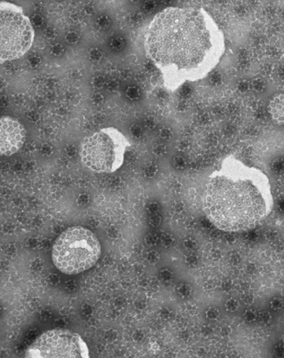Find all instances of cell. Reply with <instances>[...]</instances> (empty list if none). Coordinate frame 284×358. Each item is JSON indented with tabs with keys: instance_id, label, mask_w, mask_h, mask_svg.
I'll list each match as a JSON object with an SVG mask.
<instances>
[{
	"instance_id": "7",
	"label": "cell",
	"mask_w": 284,
	"mask_h": 358,
	"mask_svg": "<svg viewBox=\"0 0 284 358\" xmlns=\"http://www.w3.org/2000/svg\"><path fill=\"white\" fill-rule=\"evenodd\" d=\"M26 131L15 117H0V156H11L23 147Z\"/></svg>"
},
{
	"instance_id": "5",
	"label": "cell",
	"mask_w": 284,
	"mask_h": 358,
	"mask_svg": "<svg viewBox=\"0 0 284 358\" xmlns=\"http://www.w3.org/2000/svg\"><path fill=\"white\" fill-rule=\"evenodd\" d=\"M34 31L23 8L0 1V64L21 58L31 48Z\"/></svg>"
},
{
	"instance_id": "4",
	"label": "cell",
	"mask_w": 284,
	"mask_h": 358,
	"mask_svg": "<svg viewBox=\"0 0 284 358\" xmlns=\"http://www.w3.org/2000/svg\"><path fill=\"white\" fill-rule=\"evenodd\" d=\"M130 143L121 131L103 129L82 141L80 158L87 169L98 173H114L124 163Z\"/></svg>"
},
{
	"instance_id": "9",
	"label": "cell",
	"mask_w": 284,
	"mask_h": 358,
	"mask_svg": "<svg viewBox=\"0 0 284 358\" xmlns=\"http://www.w3.org/2000/svg\"><path fill=\"white\" fill-rule=\"evenodd\" d=\"M251 85L253 90L256 92H263L265 89L264 82L260 80V78H255V80H253Z\"/></svg>"
},
{
	"instance_id": "8",
	"label": "cell",
	"mask_w": 284,
	"mask_h": 358,
	"mask_svg": "<svg viewBox=\"0 0 284 358\" xmlns=\"http://www.w3.org/2000/svg\"><path fill=\"white\" fill-rule=\"evenodd\" d=\"M269 112L275 123L284 125V94H278L271 99Z\"/></svg>"
},
{
	"instance_id": "3",
	"label": "cell",
	"mask_w": 284,
	"mask_h": 358,
	"mask_svg": "<svg viewBox=\"0 0 284 358\" xmlns=\"http://www.w3.org/2000/svg\"><path fill=\"white\" fill-rule=\"evenodd\" d=\"M102 255L97 236L81 226H74L59 235L52 247V259L61 272L78 274L93 268Z\"/></svg>"
},
{
	"instance_id": "10",
	"label": "cell",
	"mask_w": 284,
	"mask_h": 358,
	"mask_svg": "<svg viewBox=\"0 0 284 358\" xmlns=\"http://www.w3.org/2000/svg\"><path fill=\"white\" fill-rule=\"evenodd\" d=\"M251 84L248 81H242L240 82V84L239 85V89L240 91L246 92L248 89H250Z\"/></svg>"
},
{
	"instance_id": "1",
	"label": "cell",
	"mask_w": 284,
	"mask_h": 358,
	"mask_svg": "<svg viewBox=\"0 0 284 358\" xmlns=\"http://www.w3.org/2000/svg\"><path fill=\"white\" fill-rule=\"evenodd\" d=\"M215 47L211 19L201 8H165L152 20L145 36L147 57L172 91L208 73Z\"/></svg>"
},
{
	"instance_id": "2",
	"label": "cell",
	"mask_w": 284,
	"mask_h": 358,
	"mask_svg": "<svg viewBox=\"0 0 284 358\" xmlns=\"http://www.w3.org/2000/svg\"><path fill=\"white\" fill-rule=\"evenodd\" d=\"M203 211L217 229L243 232L255 228L273 209V199L251 178L217 172L205 186Z\"/></svg>"
},
{
	"instance_id": "11",
	"label": "cell",
	"mask_w": 284,
	"mask_h": 358,
	"mask_svg": "<svg viewBox=\"0 0 284 358\" xmlns=\"http://www.w3.org/2000/svg\"><path fill=\"white\" fill-rule=\"evenodd\" d=\"M283 340H284V338H283Z\"/></svg>"
},
{
	"instance_id": "6",
	"label": "cell",
	"mask_w": 284,
	"mask_h": 358,
	"mask_svg": "<svg viewBox=\"0 0 284 358\" xmlns=\"http://www.w3.org/2000/svg\"><path fill=\"white\" fill-rule=\"evenodd\" d=\"M25 358H90V352L80 334L67 329H52L30 345Z\"/></svg>"
}]
</instances>
